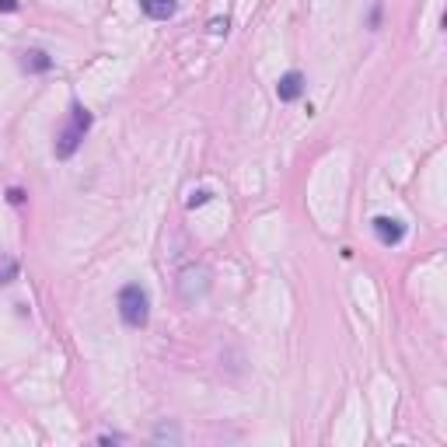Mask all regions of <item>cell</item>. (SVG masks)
<instances>
[{
	"label": "cell",
	"instance_id": "3957f363",
	"mask_svg": "<svg viewBox=\"0 0 447 447\" xmlns=\"http://www.w3.org/2000/svg\"><path fill=\"white\" fill-rule=\"evenodd\" d=\"M374 235L381 245H398L405 238V224L398 217H374Z\"/></svg>",
	"mask_w": 447,
	"mask_h": 447
},
{
	"label": "cell",
	"instance_id": "8992f818",
	"mask_svg": "<svg viewBox=\"0 0 447 447\" xmlns=\"http://www.w3.org/2000/svg\"><path fill=\"white\" fill-rule=\"evenodd\" d=\"M22 67L29 74H46V70H53V60L42 49H29V53H22Z\"/></svg>",
	"mask_w": 447,
	"mask_h": 447
},
{
	"label": "cell",
	"instance_id": "7a4b0ae2",
	"mask_svg": "<svg viewBox=\"0 0 447 447\" xmlns=\"http://www.w3.org/2000/svg\"><path fill=\"white\" fill-rule=\"evenodd\" d=\"M116 308H119V318H123L130 329H143L147 318H150V297H147V290H143L140 283H126V287L119 290Z\"/></svg>",
	"mask_w": 447,
	"mask_h": 447
},
{
	"label": "cell",
	"instance_id": "9c48e42d",
	"mask_svg": "<svg viewBox=\"0 0 447 447\" xmlns=\"http://www.w3.org/2000/svg\"><path fill=\"white\" fill-rule=\"evenodd\" d=\"M228 32V18H213L210 22V36H224Z\"/></svg>",
	"mask_w": 447,
	"mask_h": 447
},
{
	"label": "cell",
	"instance_id": "ba28073f",
	"mask_svg": "<svg viewBox=\"0 0 447 447\" xmlns=\"http://www.w3.org/2000/svg\"><path fill=\"white\" fill-rule=\"evenodd\" d=\"M210 196H213L210 189H196V192H192V196L185 199V206H189V210H196V206H203V203H210Z\"/></svg>",
	"mask_w": 447,
	"mask_h": 447
},
{
	"label": "cell",
	"instance_id": "52a82bcc",
	"mask_svg": "<svg viewBox=\"0 0 447 447\" xmlns=\"http://www.w3.org/2000/svg\"><path fill=\"white\" fill-rule=\"evenodd\" d=\"M18 276V262L11 256H0V283H15Z\"/></svg>",
	"mask_w": 447,
	"mask_h": 447
},
{
	"label": "cell",
	"instance_id": "6da1fadb",
	"mask_svg": "<svg viewBox=\"0 0 447 447\" xmlns=\"http://www.w3.org/2000/svg\"><path fill=\"white\" fill-rule=\"evenodd\" d=\"M91 130V112L81 105V102H74L70 105V123L56 133V157L60 161H67V157H74V150L81 147V140H84V133Z\"/></svg>",
	"mask_w": 447,
	"mask_h": 447
},
{
	"label": "cell",
	"instance_id": "30bf717a",
	"mask_svg": "<svg viewBox=\"0 0 447 447\" xmlns=\"http://www.w3.org/2000/svg\"><path fill=\"white\" fill-rule=\"evenodd\" d=\"M119 440H123L119 433H112V437H109V433H102V437H98V444H119Z\"/></svg>",
	"mask_w": 447,
	"mask_h": 447
},
{
	"label": "cell",
	"instance_id": "5b68a950",
	"mask_svg": "<svg viewBox=\"0 0 447 447\" xmlns=\"http://www.w3.org/2000/svg\"><path fill=\"white\" fill-rule=\"evenodd\" d=\"M140 11L154 22H168L178 11V0H140Z\"/></svg>",
	"mask_w": 447,
	"mask_h": 447
},
{
	"label": "cell",
	"instance_id": "8fae6325",
	"mask_svg": "<svg viewBox=\"0 0 447 447\" xmlns=\"http://www.w3.org/2000/svg\"><path fill=\"white\" fill-rule=\"evenodd\" d=\"M0 11H18V0H0Z\"/></svg>",
	"mask_w": 447,
	"mask_h": 447
},
{
	"label": "cell",
	"instance_id": "277c9868",
	"mask_svg": "<svg viewBox=\"0 0 447 447\" xmlns=\"http://www.w3.org/2000/svg\"><path fill=\"white\" fill-rule=\"evenodd\" d=\"M276 95H280V102H297L304 95V74H297V70L283 74L276 84Z\"/></svg>",
	"mask_w": 447,
	"mask_h": 447
}]
</instances>
